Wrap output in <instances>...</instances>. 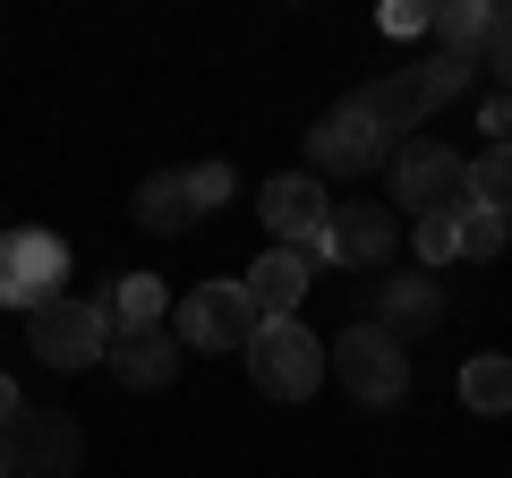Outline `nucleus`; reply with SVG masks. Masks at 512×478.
I'll return each mask as SVG.
<instances>
[{
	"instance_id": "nucleus-21",
	"label": "nucleus",
	"mask_w": 512,
	"mask_h": 478,
	"mask_svg": "<svg viewBox=\"0 0 512 478\" xmlns=\"http://www.w3.org/2000/svg\"><path fill=\"white\" fill-rule=\"evenodd\" d=\"M410 248H419V265H453L461 257V205H453V214L410 222Z\"/></svg>"
},
{
	"instance_id": "nucleus-4",
	"label": "nucleus",
	"mask_w": 512,
	"mask_h": 478,
	"mask_svg": "<svg viewBox=\"0 0 512 478\" xmlns=\"http://www.w3.org/2000/svg\"><path fill=\"white\" fill-rule=\"evenodd\" d=\"M256 299L248 282H197V291L171 308V333H180V350H248L256 342Z\"/></svg>"
},
{
	"instance_id": "nucleus-20",
	"label": "nucleus",
	"mask_w": 512,
	"mask_h": 478,
	"mask_svg": "<svg viewBox=\"0 0 512 478\" xmlns=\"http://www.w3.org/2000/svg\"><path fill=\"white\" fill-rule=\"evenodd\" d=\"M504 239H512L504 214H487V205H461V257H470V265H495V257H504Z\"/></svg>"
},
{
	"instance_id": "nucleus-25",
	"label": "nucleus",
	"mask_w": 512,
	"mask_h": 478,
	"mask_svg": "<svg viewBox=\"0 0 512 478\" xmlns=\"http://www.w3.org/2000/svg\"><path fill=\"white\" fill-rule=\"evenodd\" d=\"M18 410H26V393H18V376H0V427L18 419Z\"/></svg>"
},
{
	"instance_id": "nucleus-6",
	"label": "nucleus",
	"mask_w": 512,
	"mask_h": 478,
	"mask_svg": "<svg viewBox=\"0 0 512 478\" xmlns=\"http://www.w3.org/2000/svg\"><path fill=\"white\" fill-rule=\"evenodd\" d=\"M393 205L419 214V222L470 205V163H461L453 146H436V137H410V146L393 154Z\"/></svg>"
},
{
	"instance_id": "nucleus-11",
	"label": "nucleus",
	"mask_w": 512,
	"mask_h": 478,
	"mask_svg": "<svg viewBox=\"0 0 512 478\" xmlns=\"http://www.w3.org/2000/svg\"><path fill=\"white\" fill-rule=\"evenodd\" d=\"M256 214H265V231H274L282 248H308V239L325 231L333 197H325V180H308V171H282V180L256 188Z\"/></svg>"
},
{
	"instance_id": "nucleus-3",
	"label": "nucleus",
	"mask_w": 512,
	"mask_h": 478,
	"mask_svg": "<svg viewBox=\"0 0 512 478\" xmlns=\"http://www.w3.org/2000/svg\"><path fill=\"white\" fill-rule=\"evenodd\" d=\"M248 376L256 393H274V402H308L316 385H325V342H316L299 316H265L248 342Z\"/></svg>"
},
{
	"instance_id": "nucleus-14",
	"label": "nucleus",
	"mask_w": 512,
	"mask_h": 478,
	"mask_svg": "<svg viewBox=\"0 0 512 478\" xmlns=\"http://www.w3.org/2000/svg\"><path fill=\"white\" fill-rule=\"evenodd\" d=\"M111 376H120L128 393H163L171 376H180V333L171 325H154V333H111V359H103Z\"/></svg>"
},
{
	"instance_id": "nucleus-8",
	"label": "nucleus",
	"mask_w": 512,
	"mask_h": 478,
	"mask_svg": "<svg viewBox=\"0 0 512 478\" xmlns=\"http://www.w3.org/2000/svg\"><path fill=\"white\" fill-rule=\"evenodd\" d=\"M239 171L231 163H197V171H154L146 188H137V222L146 231H188V222H205L214 205H231Z\"/></svg>"
},
{
	"instance_id": "nucleus-2",
	"label": "nucleus",
	"mask_w": 512,
	"mask_h": 478,
	"mask_svg": "<svg viewBox=\"0 0 512 478\" xmlns=\"http://www.w3.org/2000/svg\"><path fill=\"white\" fill-rule=\"evenodd\" d=\"M325 368H333V385L350 393V402H367V410H393L410 393V350L393 342V333L367 316V325H350L342 342L325 350Z\"/></svg>"
},
{
	"instance_id": "nucleus-9",
	"label": "nucleus",
	"mask_w": 512,
	"mask_h": 478,
	"mask_svg": "<svg viewBox=\"0 0 512 478\" xmlns=\"http://www.w3.org/2000/svg\"><path fill=\"white\" fill-rule=\"evenodd\" d=\"M26 350L43 368H103L111 359V325L94 299H52V308L26 316Z\"/></svg>"
},
{
	"instance_id": "nucleus-15",
	"label": "nucleus",
	"mask_w": 512,
	"mask_h": 478,
	"mask_svg": "<svg viewBox=\"0 0 512 478\" xmlns=\"http://www.w3.org/2000/svg\"><path fill=\"white\" fill-rule=\"evenodd\" d=\"M308 282H316V265L299 257V248H265V257L248 265V299H256V316H299Z\"/></svg>"
},
{
	"instance_id": "nucleus-1",
	"label": "nucleus",
	"mask_w": 512,
	"mask_h": 478,
	"mask_svg": "<svg viewBox=\"0 0 512 478\" xmlns=\"http://www.w3.org/2000/svg\"><path fill=\"white\" fill-rule=\"evenodd\" d=\"M470 77H478V60H461V52H427V60H410V69H393V77H376V86H359V111L376 120L384 137H410L419 120H436V111L453 103Z\"/></svg>"
},
{
	"instance_id": "nucleus-5",
	"label": "nucleus",
	"mask_w": 512,
	"mask_h": 478,
	"mask_svg": "<svg viewBox=\"0 0 512 478\" xmlns=\"http://www.w3.org/2000/svg\"><path fill=\"white\" fill-rule=\"evenodd\" d=\"M384 154H393V137L359 111V94H342V103L308 129V180H359V171H376Z\"/></svg>"
},
{
	"instance_id": "nucleus-24",
	"label": "nucleus",
	"mask_w": 512,
	"mask_h": 478,
	"mask_svg": "<svg viewBox=\"0 0 512 478\" xmlns=\"http://www.w3.org/2000/svg\"><path fill=\"white\" fill-rule=\"evenodd\" d=\"M478 120H487L495 146H512V94H487V111H478Z\"/></svg>"
},
{
	"instance_id": "nucleus-7",
	"label": "nucleus",
	"mask_w": 512,
	"mask_h": 478,
	"mask_svg": "<svg viewBox=\"0 0 512 478\" xmlns=\"http://www.w3.org/2000/svg\"><path fill=\"white\" fill-rule=\"evenodd\" d=\"M60 282H69V248L52 231H0V308L35 316L52 299H69Z\"/></svg>"
},
{
	"instance_id": "nucleus-19",
	"label": "nucleus",
	"mask_w": 512,
	"mask_h": 478,
	"mask_svg": "<svg viewBox=\"0 0 512 478\" xmlns=\"http://www.w3.org/2000/svg\"><path fill=\"white\" fill-rule=\"evenodd\" d=\"M470 205H487V214L512 222V146H487L470 163Z\"/></svg>"
},
{
	"instance_id": "nucleus-16",
	"label": "nucleus",
	"mask_w": 512,
	"mask_h": 478,
	"mask_svg": "<svg viewBox=\"0 0 512 478\" xmlns=\"http://www.w3.org/2000/svg\"><path fill=\"white\" fill-rule=\"evenodd\" d=\"M94 308H103V325H111V333H154L171 299H163V282H154V274H120L103 299H94Z\"/></svg>"
},
{
	"instance_id": "nucleus-17",
	"label": "nucleus",
	"mask_w": 512,
	"mask_h": 478,
	"mask_svg": "<svg viewBox=\"0 0 512 478\" xmlns=\"http://www.w3.org/2000/svg\"><path fill=\"white\" fill-rule=\"evenodd\" d=\"M487 26H495V9H487V0H436V18H427V35H436L444 52L478 60V43H487Z\"/></svg>"
},
{
	"instance_id": "nucleus-10",
	"label": "nucleus",
	"mask_w": 512,
	"mask_h": 478,
	"mask_svg": "<svg viewBox=\"0 0 512 478\" xmlns=\"http://www.w3.org/2000/svg\"><path fill=\"white\" fill-rule=\"evenodd\" d=\"M86 436L69 410H18L9 419V478H77Z\"/></svg>"
},
{
	"instance_id": "nucleus-18",
	"label": "nucleus",
	"mask_w": 512,
	"mask_h": 478,
	"mask_svg": "<svg viewBox=\"0 0 512 478\" xmlns=\"http://www.w3.org/2000/svg\"><path fill=\"white\" fill-rule=\"evenodd\" d=\"M453 393H461V410H478V419H504V410H512V359H495V350L470 359Z\"/></svg>"
},
{
	"instance_id": "nucleus-22",
	"label": "nucleus",
	"mask_w": 512,
	"mask_h": 478,
	"mask_svg": "<svg viewBox=\"0 0 512 478\" xmlns=\"http://www.w3.org/2000/svg\"><path fill=\"white\" fill-rule=\"evenodd\" d=\"M478 69H487L495 86L512 94V9H495V26H487V43H478Z\"/></svg>"
},
{
	"instance_id": "nucleus-12",
	"label": "nucleus",
	"mask_w": 512,
	"mask_h": 478,
	"mask_svg": "<svg viewBox=\"0 0 512 478\" xmlns=\"http://www.w3.org/2000/svg\"><path fill=\"white\" fill-rule=\"evenodd\" d=\"M376 325L410 350L419 333L444 325V282H436V274H384V282H376Z\"/></svg>"
},
{
	"instance_id": "nucleus-27",
	"label": "nucleus",
	"mask_w": 512,
	"mask_h": 478,
	"mask_svg": "<svg viewBox=\"0 0 512 478\" xmlns=\"http://www.w3.org/2000/svg\"><path fill=\"white\" fill-rule=\"evenodd\" d=\"M0 231H9V222H0Z\"/></svg>"
},
{
	"instance_id": "nucleus-23",
	"label": "nucleus",
	"mask_w": 512,
	"mask_h": 478,
	"mask_svg": "<svg viewBox=\"0 0 512 478\" xmlns=\"http://www.w3.org/2000/svg\"><path fill=\"white\" fill-rule=\"evenodd\" d=\"M427 18H436V9H419V0H393V9H384V35H427Z\"/></svg>"
},
{
	"instance_id": "nucleus-13",
	"label": "nucleus",
	"mask_w": 512,
	"mask_h": 478,
	"mask_svg": "<svg viewBox=\"0 0 512 478\" xmlns=\"http://www.w3.org/2000/svg\"><path fill=\"white\" fill-rule=\"evenodd\" d=\"M325 239H333V265H393L402 222H393V205H333Z\"/></svg>"
},
{
	"instance_id": "nucleus-26",
	"label": "nucleus",
	"mask_w": 512,
	"mask_h": 478,
	"mask_svg": "<svg viewBox=\"0 0 512 478\" xmlns=\"http://www.w3.org/2000/svg\"><path fill=\"white\" fill-rule=\"evenodd\" d=\"M0 478H9V427H0Z\"/></svg>"
}]
</instances>
